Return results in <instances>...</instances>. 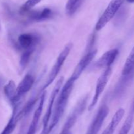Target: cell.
Instances as JSON below:
<instances>
[{"mask_svg": "<svg viewBox=\"0 0 134 134\" xmlns=\"http://www.w3.org/2000/svg\"><path fill=\"white\" fill-rule=\"evenodd\" d=\"M90 65V60L86 57H82L75 68L73 73L66 81L63 84L58 94L54 105L52 116L47 129V134H50L60 122L65 112L69 97L74 87L75 81L79 78L84 71Z\"/></svg>", "mask_w": 134, "mask_h": 134, "instance_id": "1", "label": "cell"}, {"mask_svg": "<svg viewBox=\"0 0 134 134\" xmlns=\"http://www.w3.org/2000/svg\"><path fill=\"white\" fill-rule=\"evenodd\" d=\"M72 47H73V44L71 43H68L64 47L62 51L60 53L56 61H55L54 64L53 66H52V69H51L49 74H48V76H47V78L46 80L44 85L40 90L41 93L44 91V90L47 88H48L56 80L58 75L60 73V70L62 68L63 65H64V63H65V60L67 59L68 56H69Z\"/></svg>", "mask_w": 134, "mask_h": 134, "instance_id": "2", "label": "cell"}, {"mask_svg": "<svg viewBox=\"0 0 134 134\" xmlns=\"http://www.w3.org/2000/svg\"><path fill=\"white\" fill-rule=\"evenodd\" d=\"M124 1L125 0H111L110 1L96 24L95 30L96 31H100L114 18L118 11L120 10Z\"/></svg>", "mask_w": 134, "mask_h": 134, "instance_id": "3", "label": "cell"}, {"mask_svg": "<svg viewBox=\"0 0 134 134\" xmlns=\"http://www.w3.org/2000/svg\"><path fill=\"white\" fill-rule=\"evenodd\" d=\"M112 66L107 67V68H105L102 74L98 78V80H97L94 95L93 96L91 102L89 104L88 107L89 111H91L94 109V106L96 105V104L98 103L101 95H102L103 91L105 89L107 83L109 80L110 76L112 74Z\"/></svg>", "mask_w": 134, "mask_h": 134, "instance_id": "4", "label": "cell"}, {"mask_svg": "<svg viewBox=\"0 0 134 134\" xmlns=\"http://www.w3.org/2000/svg\"><path fill=\"white\" fill-rule=\"evenodd\" d=\"M64 77H62L57 81V82L55 84L54 87L51 93V97H50L49 101H48V106H47V110H46L45 114H44V117L43 118V129L41 134H47V129H48V125H49L50 120H51V116H52V111H53L54 105L55 101L57 97L58 94L61 89L62 86L64 83Z\"/></svg>", "mask_w": 134, "mask_h": 134, "instance_id": "5", "label": "cell"}, {"mask_svg": "<svg viewBox=\"0 0 134 134\" xmlns=\"http://www.w3.org/2000/svg\"><path fill=\"white\" fill-rule=\"evenodd\" d=\"M109 112V109L108 106L105 103L103 104L99 107L94 119L92 120L86 134H98Z\"/></svg>", "mask_w": 134, "mask_h": 134, "instance_id": "6", "label": "cell"}, {"mask_svg": "<svg viewBox=\"0 0 134 134\" xmlns=\"http://www.w3.org/2000/svg\"><path fill=\"white\" fill-rule=\"evenodd\" d=\"M39 42V35L34 33H23L18 35L17 38L18 46L23 51L35 50Z\"/></svg>", "mask_w": 134, "mask_h": 134, "instance_id": "7", "label": "cell"}, {"mask_svg": "<svg viewBox=\"0 0 134 134\" xmlns=\"http://www.w3.org/2000/svg\"><path fill=\"white\" fill-rule=\"evenodd\" d=\"M119 51L118 49H113L106 51L102 55L94 64V67L97 69L106 68L112 66L115 60H116Z\"/></svg>", "mask_w": 134, "mask_h": 134, "instance_id": "8", "label": "cell"}, {"mask_svg": "<svg viewBox=\"0 0 134 134\" xmlns=\"http://www.w3.org/2000/svg\"><path fill=\"white\" fill-rule=\"evenodd\" d=\"M44 101H45V92L43 91L42 92L40 97H39V104H38L37 106L36 109L34 112L31 123L29 126L28 130H27L26 134H35V133H36L39 120H40L42 112H43Z\"/></svg>", "mask_w": 134, "mask_h": 134, "instance_id": "9", "label": "cell"}, {"mask_svg": "<svg viewBox=\"0 0 134 134\" xmlns=\"http://www.w3.org/2000/svg\"><path fill=\"white\" fill-rule=\"evenodd\" d=\"M26 14L28 17L29 20L33 22H43L52 18L54 13L50 8H44L41 10H31L26 12L23 14Z\"/></svg>", "mask_w": 134, "mask_h": 134, "instance_id": "10", "label": "cell"}, {"mask_svg": "<svg viewBox=\"0 0 134 134\" xmlns=\"http://www.w3.org/2000/svg\"><path fill=\"white\" fill-rule=\"evenodd\" d=\"M34 83L35 78L31 74H27L22 78L18 85H16V95L18 99H22V97L30 91L34 86Z\"/></svg>", "mask_w": 134, "mask_h": 134, "instance_id": "11", "label": "cell"}, {"mask_svg": "<svg viewBox=\"0 0 134 134\" xmlns=\"http://www.w3.org/2000/svg\"><path fill=\"white\" fill-rule=\"evenodd\" d=\"M20 103L13 106V112H12L11 116H10L9 122L5 126V128L1 131V134H12L13 131L15 130L18 122H19L20 120L22 119L21 117L20 116L19 114H18V111L20 110L19 109L20 108Z\"/></svg>", "mask_w": 134, "mask_h": 134, "instance_id": "12", "label": "cell"}, {"mask_svg": "<svg viewBox=\"0 0 134 134\" xmlns=\"http://www.w3.org/2000/svg\"><path fill=\"white\" fill-rule=\"evenodd\" d=\"M4 93L7 98L10 102L12 106H14L20 103L21 100H19L16 95V85L13 80H10L4 87Z\"/></svg>", "mask_w": 134, "mask_h": 134, "instance_id": "13", "label": "cell"}, {"mask_svg": "<svg viewBox=\"0 0 134 134\" xmlns=\"http://www.w3.org/2000/svg\"><path fill=\"white\" fill-rule=\"evenodd\" d=\"M125 114V110L122 108H120L118 109L117 111L115 112L111 119V122L107 126V127L105 129L103 132L102 134H113L115 130L117 127L118 125L122 120Z\"/></svg>", "mask_w": 134, "mask_h": 134, "instance_id": "14", "label": "cell"}, {"mask_svg": "<svg viewBox=\"0 0 134 134\" xmlns=\"http://www.w3.org/2000/svg\"><path fill=\"white\" fill-rule=\"evenodd\" d=\"M134 69V47L126 59L124 65L123 66L122 74L124 76H127L130 74Z\"/></svg>", "mask_w": 134, "mask_h": 134, "instance_id": "15", "label": "cell"}, {"mask_svg": "<svg viewBox=\"0 0 134 134\" xmlns=\"http://www.w3.org/2000/svg\"><path fill=\"white\" fill-rule=\"evenodd\" d=\"M35 50H26V51H23L22 55L20 56V66L22 70H23L26 66L28 64L30 59L33 53Z\"/></svg>", "mask_w": 134, "mask_h": 134, "instance_id": "16", "label": "cell"}, {"mask_svg": "<svg viewBox=\"0 0 134 134\" xmlns=\"http://www.w3.org/2000/svg\"><path fill=\"white\" fill-rule=\"evenodd\" d=\"M82 0H68L65 5V10L68 14H73L78 9Z\"/></svg>", "mask_w": 134, "mask_h": 134, "instance_id": "17", "label": "cell"}, {"mask_svg": "<svg viewBox=\"0 0 134 134\" xmlns=\"http://www.w3.org/2000/svg\"><path fill=\"white\" fill-rule=\"evenodd\" d=\"M133 116L132 114H130L128 116L126 120L124 122V124H123L122 127H121L120 130V132L119 134H128L130 131L131 130V127L132 126V123H133Z\"/></svg>", "mask_w": 134, "mask_h": 134, "instance_id": "18", "label": "cell"}, {"mask_svg": "<svg viewBox=\"0 0 134 134\" xmlns=\"http://www.w3.org/2000/svg\"><path fill=\"white\" fill-rule=\"evenodd\" d=\"M42 0H27L20 8V13L24 14L26 12L31 10L34 7L37 5Z\"/></svg>", "mask_w": 134, "mask_h": 134, "instance_id": "19", "label": "cell"}, {"mask_svg": "<svg viewBox=\"0 0 134 134\" xmlns=\"http://www.w3.org/2000/svg\"><path fill=\"white\" fill-rule=\"evenodd\" d=\"M130 3H134V0H126Z\"/></svg>", "mask_w": 134, "mask_h": 134, "instance_id": "20", "label": "cell"}, {"mask_svg": "<svg viewBox=\"0 0 134 134\" xmlns=\"http://www.w3.org/2000/svg\"><path fill=\"white\" fill-rule=\"evenodd\" d=\"M0 30H1V24H0Z\"/></svg>", "mask_w": 134, "mask_h": 134, "instance_id": "21", "label": "cell"}, {"mask_svg": "<svg viewBox=\"0 0 134 134\" xmlns=\"http://www.w3.org/2000/svg\"><path fill=\"white\" fill-rule=\"evenodd\" d=\"M69 134H71V133H69Z\"/></svg>", "mask_w": 134, "mask_h": 134, "instance_id": "22", "label": "cell"}, {"mask_svg": "<svg viewBox=\"0 0 134 134\" xmlns=\"http://www.w3.org/2000/svg\"></svg>", "mask_w": 134, "mask_h": 134, "instance_id": "23", "label": "cell"}]
</instances>
